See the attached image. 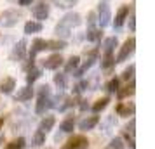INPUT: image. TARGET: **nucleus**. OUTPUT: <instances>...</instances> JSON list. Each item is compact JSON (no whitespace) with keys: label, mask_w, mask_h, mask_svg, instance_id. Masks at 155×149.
<instances>
[{"label":"nucleus","mask_w":155,"mask_h":149,"mask_svg":"<svg viewBox=\"0 0 155 149\" xmlns=\"http://www.w3.org/2000/svg\"><path fill=\"white\" fill-rule=\"evenodd\" d=\"M25 144H26V142H25V139H23V137H19V139H16V141L9 142L4 149H25Z\"/></svg>","instance_id":"obj_31"},{"label":"nucleus","mask_w":155,"mask_h":149,"mask_svg":"<svg viewBox=\"0 0 155 149\" xmlns=\"http://www.w3.org/2000/svg\"><path fill=\"white\" fill-rule=\"evenodd\" d=\"M16 88V80L12 76H5L0 83V90L4 94H12V90Z\"/></svg>","instance_id":"obj_14"},{"label":"nucleus","mask_w":155,"mask_h":149,"mask_svg":"<svg viewBox=\"0 0 155 149\" xmlns=\"http://www.w3.org/2000/svg\"><path fill=\"white\" fill-rule=\"evenodd\" d=\"M21 17H23L21 11L9 9V11H5V12L2 14V21H0V24H2L4 28H12V26H16V24H18V21H19Z\"/></svg>","instance_id":"obj_2"},{"label":"nucleus","mask_w":155,"mask_h":149,"mask_svg":"<svg viewBox=\"0 0 155 149\" xmlns=\"http://www.w3.org/2000/svg\"><path fill=\"white\" fill-rule=\"evenodd\" d=\"M33 17L37 21H44L49 17V4L45 2H38L35 7H33Z\"/></svg>","instance_id":"obj_8"},{"label":"nucleus","mask_w":155,"mask_h":149,"mask_svg":"<svg viewBox=\"0 0 155 149\" xmlns=\"http://www.w3.org/2000/svg\"><path fill=\"white\" fill-rule=\"evenodd\" d=\"M117 94H119L120 99L133 95V94H134V80H131V83H129V85H126L124 88H122V90H117Z\"/></svg>","instance_id":"obj_24"},{"label":"nucleus","mask_w":155,"mask_h":149,"mask_svg":"<svg viewBox=\"0 0 155 149\" xmlns=\"http://www.w3.org/2000/svg\"><path fill=\"white\" fill-rule=\"evenodd\" d=\"M73 127H75V120H73V118H66V120L59 125V130H61L63 134H70V132H73Z\"/></svg>","instance_id":"obj_23"},{"label":"nucleus","mask_w":155,"mask_h":149,"mask_svg":"<svg viewBox=\"0 0 155 149\" xmlns=\"http://www.w3.org/2000/svg\"><path fill=\"white\" fill-rule=\"evenodd\" d=\"M2 125H4V118H0V128H2Z\"/></svg>","instance_id":"obj_42"},{"label":"nucleus","mask_w":155,"mask_h":149,"mask_svg":"<svg viewBox=\"0 0 155 149\" xmlns=\"http://www.w3.org/2000/svg\"><path fill=\"white\" fill-rule=\"evenodd\" d=\"M59 24L61 26H64V28H77V26H80L82 24V17H80V14L78 12H68V14H64L63 17H61V21H59Z\"/></svg>","instance_id":"obj_5"},{"label":"nucleus","mask_w":155,"mask_h":149,"mask_svg":"<svg viewBox=\"0 0 155 149\" xmlns=\"http://www.w3.org/2000/svg\"><path fill=\"white\" fill-rule=\"evenodd\" d=\"M129 28L133 29H136V17H134V12H131V19H129Z\"/></svg>","instance_id":"obj_39"},{"label":"nucleus","mask_w":155,"mask_h":149,"mask_svg":"<svg viewBox=\"0 0 155 149\" xmlns=\"http://www.w3.org/2000/svg\"><path fill=\"white\" fill-rule=\"evenodd\" d=\"M98 121H99L98 116H85L84 120L78 123V128L80 130H92V128L98 125Z\"/></svg>","instance_id":"obj_13"},{"label":"nucleus","mask_w":155,"mask_h":149,"mask_svg":"<svg viewBox=\"0 0 155 149\" xmlns=\"http://www.w3.org/2000/svg\"><path fill=\"white\" fill-rule=\"evenodd\" d=\"M96 23H98V16H96V12H89V14H87V26H89V28H94Z\"/></svg>","instance_id":"obj_36"},{"label":"nucleus","mask_w":155,"mask_h":149,"mask_svg":"<svg viewBox=\"0 0 155 149\" xmlns=\"http://www.w3.org/2000/svg\"><path fill=\"white\" fill-rule=\"evenodd\" d=\"M87 144H89V141H87L85 135H73L71 139H68V142L61 149H85Z\"/></svg>","instance_id":"obj_7"},{"label":"nucleus","mask_w":155,"mask_h":149,"mask_svg":"<svg viewBox=\"0 0 155 149\" xmlns=\"http://www.w3.org/2000/svg\"><path fill=\"white\" fill-rule=\"evenodd\" d=\"M54 83H56V87L59 88V90L66 88V85H68V80H66V73H56V75H54Z\"/></svg>","instance_id":"obj_22"},{"label":"nucleus","mask_w":155,"mask_h":149,"mask_svg":"<svg viewBox=\"0 0 155 149\" xmlns=\"http://www.w3.org/2000/svg\"><path fill=\"white\" fill-rule=\"evenodd\" d=\"M19 4H21V5H30L31 0H19Z\"/></svg>","instance_id":"obj_41"},{"label":"nucleus","mask_w":155,"mask_h":149,"mask_svg":"<svg viewBox=\"0 0 155 149\" xmlns=\"http://www.w3.org/2000/svg\"><path fill=\"white\" fill-rule=\"evenodd\" d=\"M54 33H56V35L61 38V40H63V38H68V36L71 35V29L64 28V26H61V24L58 23V24H56V29H54Z\"/></svg>","instance_id":"obj_30"},{"label":"nucleus","mask_w":155,"mask_h":149,"mask_svg":"<svg viewBox=\"0 0 155 149\" xmlns=\"http://www.w3.org/2000/svg\"><path fill=\"white\" fill-rule=\"evenodd\" d=\"M38 31H42V23L40 21H28L25 24V33H26V35L38 33Z\"/></svg>","instance_id":"obj_17"},{"label":"nucleus","mask_w":155,"mask_h":149,"mask_svg":"<svg viewBox=\"0 0 155 149\" xmlns=\"http://www.w3.org/2000/svg\"><path fill=\"white\" fill-rule=\"evenodd\" d=\"M85 56H87V61H85L80 68H77V70L73 71L75 73V76H82L85 71L89 70V68H92V64H94V61H96V57H98V49H92V50H89V52H85Z\"/></svg>","instance_id":"obj_6"},{"label":"nucleus","mask_w":155,"mask_h":149,"mask_svg":"<svg viewBox=\"0 0 155 149\" xmlns=\"http://www.w3.org/2000/svg\"><path fill=\"white\" fill-rule=\"evenodd\" d=\"M78 64H80V57L71 56L70 59H68V63L64 64V73H73V71L78 68Z\"/></svg>","instance_id":"obj_19"},{"label":"nucleus","mask_w":155,"mask_h":149,"mask_svg":"<svg viewBox=\"0 0 155 149\" xmlns=\"http://www.w3.org/2000/svg\"><path fill=\"white\" fill-rule=\"evenodd\" d=\"M45 149H51V147H45Z\"/></svg>","instance_id":"obj_44"},{"label":"nucleus","mask_w":155,"mask_h":149,"mask_svg":"<svg viewBox=\"0 0 155 149\" xmlns=\"http://www.w3.org/2000/svg\"><path fill=\"white\" fill-rule=\"evenodd\" d=\"M63 56L61 54H52V56H49L47 59H44V68L45 70H58L61 64H63Z\"/></svg>","instance_id":"obj_9"},{"label":"nucleus","mask_w":155,"mask_h":149,"mask_svg":"<svg viewBox=\"0 0 155 149\" xmlns=\"http://www.w3.org/2000/svg\"><path fill=\"white\" fill-rule=\"evenodd\" d=\"M52 107V99H51V87L45 85L38 87V101L35 106V113L37 114H45V111Z\"/></svg>","instance_id":"obj_1"},{"label":"nucleus","mask_w":155,"mask_h":149,"mask_svg":"<svg viewBox=\"0 0 155 149\" xmlns=\"http://www.w3.org/2000/svg\"><path fill=\"white\" fill-rule=\"evenodd\" d=\"M45 43H47V40H44V38H35L33 40V43H31V52H42V50H45Z\"/></svg>","instance_id":"obj_28"},{"label":"nucleus","mask_w":155,"mask_h":149,"mask_svg":"<svg viewBox=\"0 0 155 149\" xmlns=\"http://www.w3.org/2000/svg\"><path fill=\"white\" fill-rule=\"evenodd\" d=\"M103 2H108V0H103Z\"/></svg>","instance_id":"obj_43"},{"label":"nucleus","mask_w":155,"mask_h":149,"mask_svg":"<svg viewBox=\"0 0 155 149\" xmlns=\"http://www.w3.org/2000/svg\"><path fill=\"white\" fill-rule=\"evenodd\" d=\"M101 36H103V31L98 29V28H89V29H87V33H85L87 42H99V40H101Z\"/></svg>","instance_id":"obj_18"},{"label":"nucleus","mask_w":155,"mask_h":149,"mask_svg":"<svg viewBox=\"0 0 155 149\" xmlns=\"http://www.w3.org/2000/svg\"><path fill=\"white\" fill-rule=\"evenodd\" d=\"M113 64H115V56H113V54H105V56L101 57V68H103V70L112 68Z\"/></svg>","instance_id":"obj_27"},{"label":"nucleus","mask_w":155,"mask_h":149,"mask_svg":"<svg viewBox=\"0 0 155 149\" xmlns=\"http://www.w3.org/2000/svg\"><path fill=\"white\" fill-rule=\"evenodd\" d=\"M98 23L101 28H105L110 24V19H112V11H110V5L106 2H101L98 5Z\"/></svg>","instance_id":"obj_4"},{"label":"nucleus","mask_w":155,"mask_h":149,"mask_svg":"<svg viewBox=\"0 0 155 149\" xmlns=\"http://www.w3.org/2000/svg\"><path fill=\"white\" fill-rule=\"evenodd\" d=\"M58 4V7L61 9H68V7H73L75 4H77V0H54Z\"/></svg>","instance_id":"obj_35"},{"label":"nucleus","mask_w":155,"mask_h":149,"mask_svg":"<svg viewBox=\"0 0 155 149\" xmlns=\"http://www.w3.org/2000/svg\"><path fill=\"white\" fill-rule=\"evenodd\" d=\"M127 16H129V5H122V7L119 9V12H117V16H115V21H113V26L115 28H120L124 23H126Z\"/></svg>","instance_id":"obj_11"},{"label":"nucleus","mask_w":155,"mask_h":149,"mask_svg":"<svg viewBox=\"0 0 155 149\" xmlns=\"http://www.w3.org/2000/svg\"><path fill=\"white\" fill-rule=\"evenodd\" d=\"M134 71H136V66H134V64H131L129 68H126V70H124V73H122V78H124V80H134Z\"/></svg>","instance_id":"obj_33"},{"label":"nucleus","mask_w":155,"mask_h":149,"mask_svg":"<svg viewBox=\"0 0 155 149\" xmlns=\"http://www.w3.org/2000/svg\"><path fill=\"white\" fill-rule=\"evenodd\" d=\"M87 87H89L87 80H82V82H78L77 85H75V90H73V92H75V94H80V92H84Z\"/></svg>","instance_id":"obj_37"},{"label":"nucleus","mask_w":155,"mask_h":149,"mask_svg":"<svg viewBox=\"0 0 155 149\" xmlns=\"http://www.w3.org/2000/svg\"><path fill=\"white\" fill-rule=\"evenodd\" d=\"M45 132H42V130H37L35 134H33V144L31 146H42V144H45Z\"/></svg>","instance_id":"obj_29"},{"label":"nucleus","mask_w":155,"mask_h":149,"mask_svg":"<svg viewBox=\"0 0 155 149\" xmlns=\"http://www.w3.org/2000/svg\"><path fill=\"white\" fill-rule=\"evenodd\" d=\"M108 102H110V97H103V99H98L94 104H92V111L94 113H99V111H103L106 106H108Z\"/></svg>","instance_id":"obj_25"},{"label":"nucleus","mask_w":155,"mask_h":149,"mask_svg":"<svg viewBox=\"0 0 155 149\" xmlns=\"http://www.w3.org/2000/svg\"><path fill=\"white\" fill-rule=\"evenodd\" d=\"M80 109H82V111H85V109H87V101H82V104H80Z\"/></svg>","instance_id":"obj_40"},{"label":"nucleus","mask_w":155,"mask_h":149,"mask_svg":"<svg viewBox=\"0 0 155 149\" xmlns=\"http://www.w3.org/2000/svg\"><path fill=\"white\" fill-rule=\"evenodd\" d=\"M134 49H136V40H134V36H131L120 47V52H119V56H117V59H115V63H124V61H127V57L134 52Z\"/></svg>","instance_id":"obj_3"},{"label":"nucleus","mask_w":155,"mask_h":149,"mask_svg":"<svg viewBox=\"0 0 155 149\" xmlns=\"http://www.w3.org/2000/svg\"><path fill=\"white\" fill-rule=\"evenodd\" d=\"M42 76V71L37 70V68H31V70H28V75H26V82H28V85H31L35 80H38Z\"/></svg>","instance_id":"obj_26"},{"label":"nucleus","mask_w":155,"mask_h":149,"mask_svg":"<svg viewBox=\"0 0 155 149\" xmlns=\"http://www.w3.org/2000/svg\"><path fill=\"white\" fill-rule=\"evenodd\" d=\"M106 149H124V142H122L120 137H115V139L110 141V144L106 146Z\"/></svg>","instance_id":"obj_32"},{"label":"nucleus","mask_w":155,"mask_h":149,"mask_svg":"<svg viewBox=\"0 0 155 149\" xmlns=\"http://www.w3.org/2000/svg\"><path fill=\"white\" fill-rule=\"evenodd\" d=\"M54 123H56V118H54V116H45V118H42V121H40L38 130H42V132H45V134H47L49 130H52Z\"/></svg>","instance_id":"obj_15"},{"label":"nucleus","mask_w":155,"mask_h":149,"mask_svg":"<svg viewBox=\"0 0 155 149\" xmlns=\"http://www.w3.org/2000/svg\"><path fill=\"white\" fill-rule=\"evenodd\" d=\"M119 116H133L134 114V104H119L117 106Z\"/></svg>","instance_id":"obj_21"},{"label":"nucleus","mask_w":155,"mask_h":149,"mask_svg":"<svg viewBox=\"0 0 155 149\" xmlns=\"http://www.w3.org/2000/svg\"><path fill=\"white\" fill-rule=\"evenodd\" d=\"M33 97V88L30 85L23 87V88H19L18 90V94H16V101H19V102H25V101H30Z\"/></svg>","instance_id":"obj_12"},{"label":"nucleus","mask_w":155,"mask_h":149,"mask_svg":"<svg viewBox=\"0 0 155 149\" xmlns=\"http://www.w3.org/2000/svg\"><path fill=\"white\" fill-rule=\"evenodd\" d=\"M45 49L49 50H63L66 49V42L64 40H47V43H45Z\"/></svg>","instance_id":"obj_20"},{"label":"nucleus","mask_w":155,"mask_h":149,"mask_svg":"<svg viewBox=\"0 0 155 149\" xmlns=\"http://www.w3.org/2000/svg\"><path fill=\"white\" fill-rule=\"evenodd\" d=\"M106 90L110 94H113V92H117L119 90V78H112L108 83H106Z\"/></svg>","instance_id":"obj_34"},{"label":"nucleus","mask_w":155,"mask_h":149,"mask_svg":"<svg viewBox=\"0 0 155 149\" xmlns=\"http://www.w3.org/2000/svg\"><path fill=\"white\" fill-rule=\"evenodd\" d=\"M25 54H26V40H19L18 45L14 47L12 54H11V59L12 61H21L25 59Z\"/></svg>","instance_id":"obj_10"},{"label":"nucleus","mask_w":155,"mask_h":149,"mask_svg":"<svg viewBox=\"0 0 155 149\" xmlns=\"http://www.w3.org/2000/svg\"><path fill=\"white\" fill-rule=\"evenodd\" d=\"M134 127H136V120H131L129 121V123H127L126 125V128H124V132H127V134H131V135H134V132H136V130H134Z\"/></svg>","instance_id":"obj_38"},{"label":"nucleus","mask_w":155,"mask_h":149,"mask_svg":"<svg viewBox=\"0 0 155 149\" xmlns=\"http://www.w3.org/2000/svg\"><path fill=\"white\" fill-rule=\"evenodd\" d=\"M117 45H119L117 36H110V38H106L105 42H103V50H105V54H113V50H115Z\"/></svg>","instance_id":"obj_16"}]
</instances>
